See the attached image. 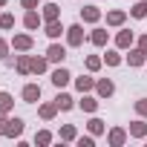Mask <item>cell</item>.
<instances>
[{"label":"cell","mask_w":147,"mask_h":147,"mask_svg":"<svg viewBox=\"0 0 147 147\" xmlns=\"http://www.w3.org/2000/svg\"><path fill=\"white\" fill-rule=\"evenodd\" d=\"M84 40H90V35L84 32V23H72V26H66V46H69V49L84 46Z\"/></svg>","instance_id":"cell-1"},{"label":"cell","mask_w":147,"mask_h":147,"mask_svg":"<svg viewBox=\"0 0 147 147\" xmlns=\"http://www.w3.org/2000/svg\"><path fill=\"white\" fill-rule=\"evenodd\" d=\"M72 78H75V75H72V72L63 66V63H58V69H52V75H49V81H52V87H58V90H63Z\"/></svg>","instance_id":"cell-2"},{"label":"cell","mask_w":147,"mask_h":147,"mask_svg":"<svg viewBox=\"0 0 147 147\" xmlns=\"http://www.w3.org/2000/svg\"><path fill=\"white\" fill-rule=\"evenodd\" d=\"M66 43H58V40H52L49 46H46V58H49V63H63L66 61Z\"/></svg>","instance_id":"cell-3"},{"label":"cell","mask_w":147,"mask_h":147,"mask_svg":"<svg viewBox=\"0 0 147 147\" xmlns=\"http://www.w3.org/2000/svg\"><path fill=\"white\" fill-rule=\"evenodd\" d=\"M35 46V38L29 35V32H18V35H12V49L15 52H29Z\"/></svg>","instance_id":"cell-4"},{"label":"cell","mask_w":147,"mask_h":147,"mask_svg":"<svg viewBox=\"0 0 147 147\" xmlns=\"http://www.w3.org/2000/svg\"><path fill=\"white\" fill-rule=\"evenodd\" d=\"M127 138H130L127 127H110V133H107V144L110 147H124Z\"/></svg>","instance_id":"cell-5"},{"label":"cell","mask_w":147,"mask_h":147,"mask_svg":"<svg viewBox=\"0 0 147 147\" xmlns=\"http://www.w3.org/2000/svg\"><path fill=\"white\" fill-rule=\"evenodd\" d=\"M115 46H118L121 52H127L130 46H136V32H130V29L121 26V29L115 32Z\"/></svg>","instance_id":"cell-6"},{"label":"cell","mask_w":147,"mask_h":147,"mask_svg":"<svg viewBox=\"0 0 147 147\" xmlns=\"http://www.w3.org/2000/svg\"><path fill=\"white\" fill-rule=\"evenodd\" d=\"M98 107H101V98H98V95H90V92H84L81 101H78V110H84V113H90V115H95Z\"/></svg>","instance_id":"cell-7"},{"label":"cell","mask_w":147,"mask_h":147,"mask_svg":"<svg viewBox=\"0 0 147 147\" xmlns=\"http://www.w3.org/2000/svg\"><path fill=\"white\" fill-rule=\"evenodd\" d=\"M95 81L98 78H92V72L90 75H78V78H72V84H75V90L84 95V92H95Z\"/></svg>","instance_id":"cell-8"},{"label":"cell","mask_w":147,"mask_h":147,"mask_svg":"<svg viewBox=\"0 0 147 147\" xmlns=\"http://www.w3.org/2000/svg\"><path fill=\"white\" fill-rule=\"evenodd\" d=\"M23 26H26L29 32L40 29V26H43V15H40L38 9H26V15H23Z\"/></svg>","instance_id":"cell-9"},{"label":"cell","mask_w":147,"mask_h":147,"mask_svg":"<svg viewBox=\"0 0 147 147\" xmlns=\"http://www.w3.org/2000/svg\"><path fill=\"white\" fill-rule=\"evenodd\" d=\"M90 43L98 46V49H104V46L110 43V32H107L104 26H92V32H90Z\"/></svg>","instance_id":"cell-10"},{"label":"cell","mask_w":147,"mask_h":147,"mask_svg":"<svg viewBox=\"0 0 147 147\" xmlns=\"http://www.w3.org/2000/svg\"><path fill=\"white\" fill-rule=\"evenodd\" d=\"M113 92H115V84H113V78H98L95 81V95L104 101V98H113Z\"/></svg>","instance_id":"cell-11"},{"label":"cell","mask_w":147,"mask_h":147,"mask_svg":"<svg viewBox=\"0 0 147 147\" xmlns=\"http://www.w3.org/2000/svg\"><path fill=\"white\" fill-rule=\"evenodd\" d=\"M23 130H26V121H23L20 115H12V118H9V127H6V138H20Z\"/></svg>","instance_id":"cell-12"},{"label":"cell","mask_w":147,"mask_h":147,"mask_svg":"<svg viewBox=\"0 0 147 147\" xmlns=\"http://www.w3.org/2000/svg\"><path fill=\"white\" fill-rule=\"evenodd\" d=\"M127 133H130V138H147V118H133L130 121V127H127Z\"/></svg>","instance_id":"cell-13"},{"label":"cell","mask_w":147,"mask_h":147,"mask_svg":"<svg viewBox=\"0 0 147 147\" xmlns=\"http://www.w3.org/2000/svg\"><path fill=\"white\" fill-rule=\"evenodd\" d=\"M52 101L58 104V110H61V113H69L72 107H78V101H75V98H72L69 92H63V90H58V95H55Z\"/></svg>","instance_id":"cell-14"},{"label":"cell","mask_w":147,"mask_h":147,"mask_svg":"<svg viewBox=\"0 0 147 147\" xmlns=\"http://www.w3.org/2000/svg\"><path fill=\"white\" fill-rule=\"evenodd\" d=\"M43 35H46L49 40H58L61 35H66V26H63L61 20H49V23H43Z\"/></svg>","instance_id":"cell-15"},{"label":"cell","mask_w":147,"mask_h":147,"mask_svg":"<svg viewBox=\"0 0 147 147\" xmlns=\"http://www.w3.org/2000/svg\"><path fill=\"white\" fill-rule=\"evenodd\" d=\"M124 61H127L130 66H144V63H147V52H144V49H138V46H130Z\"/></svg>","instance_id":"cell-16"},{"label":"cell","mask_w":147,"mask_h":147,"mask_svg":"<svg viewBox=\"0 0 147 147\" xmlns=\"http://www.w3.org/2000/svg\"><path fill=\"white\" fill-rule=\"evenodd\" d=\"M15 72L18 75H32V55H15Z\"/></svg>","instance_id":"cell-17"},{"label":"cell","mask_w":147,"mask_h":147,"mask_svg":"<svg viewBox=\"0 0 147 147\" xmlns=\"http://www.w3.org/2000/svg\"><path fill=\"white\" fill-rule=\"evenodd\" d=\"M98 20H101V9H98V6H92V3H90V6H84V9H81V23L95 26Z\"/></svg>","instance_id":"cell-18"},{"label":"cell","mask_w":147,"mask_h":147,"mask_svg":"<svg viewBox=\"0 0 147 147\" xmlns=\"http://www.w3.org/2000/svg\"><path fill=\"white\" fill-rule=\"evenodd\" d=\"M124 23H127V12H124V9H110V12H107V26L121 29Z\"/></svg>","instance_id":"cell-19"},{"label":"cell","mask_w":147,"mask_h":147,"mask_svg":"<svg viewBox=\"0 0 147 147\" xmlns=\"http://www.w3.org/2000/svg\"><path fill=\"white\" fill-rule=\"evenodd\" d=\"M20 98H23L26 104H38V101H40V84H26V87L20 90Z\"/></svg>","instance_id":"cell-20"},{"label":"cell","mask_w":147,"mask_h":147,"mask_svg":"<svg viewBox=\"0 0 147 147\" xmlns=\"http://www.w3.org/2000/svg\"><path fill=\"white\" fill-rule=\"evenodd\" d=\"M58 113H61V110H58V104H55V101H43V104H38V115H40L43 121H52Z\"/></svg>","instance_id":"cell-21"},{"label":"cell","mask_w":147,"mask_h":147,"mask_svg":"<svg viewBox=\"0 0 147 147\" xmlns=\"http://www.w3.org/2000/svg\"><path fill=\"white\" fill-rule=\"evenodd\" d=\"M40 15H43V23L61 20V6H58V3H43V6H40Z\"/></svg>","instance_id":"cell-22"},{"label":"cell","mask_w":147,"mask_h":147,"mask_svg":"<svg viewBox=\"0 0 147 147\" xmlns=\"http://www.w3.org/2000/svg\"><path fill=\"white\" fill-rule=\"evenodd\" d=\"M87 133H92L95 138H98V136H104V133H107V121H104V118H98V115H92V118L87 121Z\"/></svg>","instance_id":"cell-23"},{"label":"cell","mask_w":147,"mask_h":147,"mask_svg":"<svg viewBox=\"0 0 147 147\" xmlns=\"http://www.w3.org/2000/svg\"><path fill=\"white\" fill-rule=\"evenodd\" d=\"M49 69V58L46 55H32V75H43Z\"/></svg>","instance_id":"cell-24"},{"label":"cell","mask_w":147,"mask_h":147,"mask_svg":"<svg viewBox=\"0 0 147 147\" xmlns=\"http://www.w3.org/2000/svg\"><path fill=\"white\" fill-rule=\"evenodd\" d=\"M101 58H104V63H107V66H121V63H124V58H121V49H118V46H115V49H107Z\"/></svg>","instance_id":"cell-25"},{"label":"cell","mask_w":147,"mask_h":147,"mask_svg":"<svg viewBox=\"0 0 147 147\" xmlns=\"http://www.w3.org/2000/svg\"><path fill=\"white\" fill-rule=\"evenodd\" d=\"M12 110H15V95L6 92V90H0V113H6V115H9Z\"/></svg>","instance_id":"cell-26"},{"label":"cell","mask_w":147,"mask_h":147,"mask_svg":"<svg viewBox=\"0 0 147 147\" xmlns=\"http://www.w3.org/2000/svg\"><path fill=\"white\" fill-rule=\"evenodd\" d=\"M58 138H61V141H75V138H78V130H75V124H61V130H58Z\"/></svg>","instance_id":"cell-27"},{"label":"cell","mask_w":147,"mask_h":147,"mask_svg":"<svg viewBox=\"0 0 147 147\" xmlns=\"http://www.w3.org/2000/svg\"><path fill=\"white\" fill-rule=\"evenodd\" d=\"M130 18H136V20L147 18V0H136V3L130 6Z\"/></svg>","instance_id":"cell-28"},{"label":"cell","mask_w":147,"mask_h":147,"mask_svg":"<svg viewBox=\"0 0 147 147\" xmlns=\"http://www.w3.org/2000/svg\"><path fill=\"white\" fill-rule=\"evenodd\" d=\"M84 66H87V72H92V75H95V72H98V69L104 66V58H101V55H87Z\"/></svg>","instance_id":"cell-29"},{"label":"cell","mask_w":147,"mask_h":147,"mask_svg":"<svg viewBox=\"0 0 147 147\" xmlns=\"http://www.w3.org/2000/svg\"><path fill=\"white\" fill-rule=\"evenodd\" d=\"M52 138H55V136H52L49 130H38V133H35V144H38V147H49Z\"/></svg>","instance_id":"cell-30"},{"label":"cell","mask_w":147,"mask_h":147,"mask_svg":"<svg viewBox=\"0 0 147 147\" xmlns=\"http://www.w3.org/2000/svg\"><path fill=\"white\" fill-rule=\"evenodd\" d=\"M0 29H3V32L15 29V15H12V12H3V15H0Z\"/></svg>","instance_id":"cell-31"},{"label":"cell","mask_w":147,"mask_h":147,"mask_svg":"<svg viewBox=\"0 0 147 147\" xmlns=\"http://www.w3.org/2000/svg\"><path fill=\"white\" fill-rule=\"evenodd\" d=\"M133 110H136V115L147 118V98H136V101H133Z\"/></svg>","instance_id":"cell-32"},{"label":"cell","mask_w":147,"mask_h":147,"mask_svg":"<svg viewBox=\"0 0 147 147\" xmlns=\"http://www.w3.org/2000/svg\"><path fill=\"white\" fill-rule=\"evenodd\" d=\"M75 144H78V147H95V136H92V133L78 136V138H75Z\"/></svg>","instance_id":"cell-33"},{"label":"cell","mask_w":147,"mask_h":147,"mask_svg":"<svg viewBox=\"0 0 147 147\" xmlns=\"http://www.w3.org/2000/svg\"><path fill=\"white\" fill-rule=\"evenodd\" d=\"M9 52H12V40L0 38V61H6V58H9Z\"/></svg>","instance_id":"cell-34"},{"label":"cell","mask_w":147,"mask_h":147,"mask_svg":"<svg viewBox=\"0 0 147 147\" xmlns=\"http://www.w3.org/2000/svg\"><path fill=\"white\" fill-rule=\"evenodd\" d=\"M136 46L147 52V32H144V35H136Z\"/></svg>","instance_id":"cell-35"},{"label":"cell","mask_w":147,"mask_h":147,"mask_svg":"<svg viewBox=\"0 0 147 147\" xmlns=\"http://www.w3.org/2000/svg\"><path fill=\"white\" fill-rule=\"evenodd\" d=\"M6 127H9V115L0 113V136H6Z\"/></svg>","instance_id":"cell-36"},{"label":"cell","mask_w":147,"mask_h":147,"mask_svg":"<svg viewBox=\"0 0 147 147\" xmlns=\"http://www.w3.org/2000/svg\"><path fill=\"white\" fill-rule=\"evenodd\" d=\"M20 6H23V9H40L38 0H20Z\"/></svg>","instance_id":"cell-37"},{"label":"cell","mask_w":147,"mask_h":147,"mask_svg":"<svg viewBox=\"0 0 147 147\" xmlns=\"http://www.w3.org/2000/svg\"><path fill=\"white\" fill-rule=\"evenodd\" d=\"M6 3H9V0H0V9H3V6H6Z\"/></svg>","instance_id":"cell-38"}]
</instances>
